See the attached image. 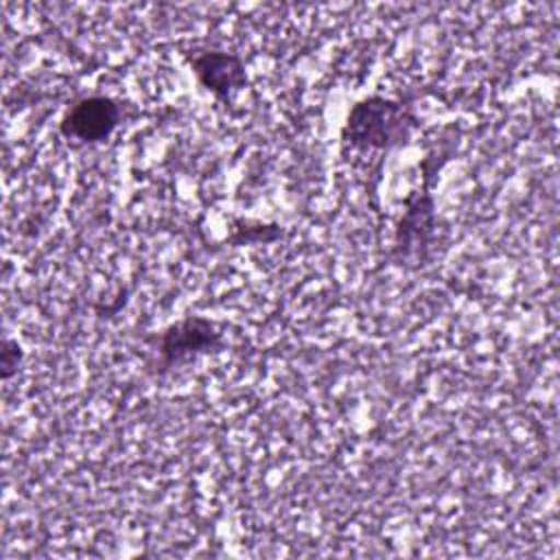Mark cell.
<instances>
[{
  "label": "cell",
  "instance_id": "cell-3",
  "mask_svg": "<svg viewBox=\"0 0 560 560\" xmlns=\"http://www.w3.org/2000/svg\"><path fill=\"white\" fill-rule=\"evenodd\" d=\"M120 122V107L109 96H88L77 101L59 122L66 138L83 142L105 140Z\"/></svg>",
  "mask_w": 560,
  "mask_h": 560
},
{
  "label": "cell",
  "instance_id": "cell-5",
  "mask_svg": "<svg viewBox=\"0 0 560 560\" xmlns=\"http://www.w3.org/2000/svg\"><path fill=\"white\" fill-rule=\"evenodd\" d=\"M433 199L424 190L407 203V212L396 232V252L400 256L416 254L427 247L433 236Z\"/></svg>",
  "mask_w": 560,
  "mask_h": 560
},
{
  "label": "cell",
  "instance_id": "cell-2",
  "mask_svg": "<svg viewBox=\"0 0 560 560\" xmlns=\"http://www.w3.org/2000/svg\"><path fill=\"white\" fill-rule=\"evenodd\" d=\"M219 346H221V332L210 319L184 317L162 330L158 350L162 357V368L168 370L197 354L217 350Z\"/></svg>",
  "mask_w": 560,
  "mask_h": 560
},
{
  "label": "cell",
  "instance_id": "cell-4",
  "mask_svg": "<svg viewBox=\"0 0 560 560\" xmlns=\"http://www.w3.org/2000/svg\"><path fill=\"white\" fill-rule=\"evenodd\" d=\"M190 66L199 79V83L210 90L217 98L230 101L234 92L245 88L247 74L245 63L234 52L223 50H206L190 59Z\"/></svg>",
  "mask_w": 560,
  "mask_h": 560
},
{
  "label": "cell",
  "instance_id": "cell-1",
  "mask_svg": "<svg viewBox=\"0 0 560 560\" xmlns=\"http://www.w3.org/2000/svg\"><path fill=\"white\" fill-rule=\"evenodd\" d=\"M416 120L409 109L392 98L368 96L350 109L343 125V140L357 149H389L407 142Z\"/></svg>",
  "mask_w": 560,
  "mask_h": 560
},
{
  "label": "cell",
  "instance_id": "cell-6",
  "mask_svg": "<svg viewBox=\"0 0 560 560\" xmlns=\"http://www.w3.org/2000/svg\"><path fill=\"white\" fill-rule=\"evenodd\" d=\"M20 357H22V352H20L18 341H13V339H4V341H2V350H0L2 378H9V376L15 372L18 363H20Z\"/></svg>",
  "mask_w": 560,
  "mask_h": 560
}]
</instances>
